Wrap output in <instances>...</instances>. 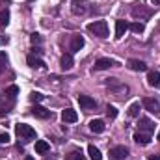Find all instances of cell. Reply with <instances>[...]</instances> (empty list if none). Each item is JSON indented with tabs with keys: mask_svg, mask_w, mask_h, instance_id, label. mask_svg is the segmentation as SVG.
Returning a JSON list of instances; mask_svg holds the SVG:
<instances>
[{
	"mask_svg": "<svg viewBox=\"0 0 160 160\" xmlns=\"http://www.w3.org/2000/svg\"><path fill=\"white\" fill-rule=\"evenodd\" d=\"M9 142V134L8 132H0V143H8Z\"/></svg>",
	"mask_w": 160,
	"mask_h": 160,
	"instance_id": "obj_30",
	"label": "cell"
},
{
	"mask_svg": "<svg viewBox=\"0 0 160 160\" xmlns=\"http://www.w3.org/2000/svg\"><path fill=\"white\" fill-rule=\"evenodd\" d=\"M134 142L140 143V145H147V143L151 142V136H149V134H143V132H136V134H134Z\"/></svg>",
	"mask_w": 160,
	"mask_h": 160,
	"instance_id": "obj_19",
	"label": "cell"
},
{
	"mask_svg": "<svg viewBox=\"0 0 160 160\" xmlns=\"http://www.w3.org/2000/svg\"><path fill=\"white\" fill-rule=\"evenodd\" d=\"M128 116L130 118H138L140 116V102H132L128 106Z\"/></svg>",
	"mask_w": 160,
	"mask_h": 160,
	"instance_id": "obj_23",
	"label": "cell"
},
{
	"mask_svg": "<svg viewBox=\"0 0 160 160\" xmlns=\"http://www.w3.org/2000/svg\"><path fill=\"white\" fill-rule=\"evenodd\" d=\"M114 65H118V62H114L110 58H99L95 62V71H104V69H110Z\"/></svg>",
	"mask_w": 160,
	"mask_h": 160,
	"instance_id": "obj_6",
	"label": "cell"
},
{
	"mask_svg": "<svg viewBox=\"0 0 160 160\" xmlns=\"http://www.w3.org/2000/svg\"><path fill=\"white\" fill-rule=\"evenodd\" d=\"M71 9H73L75 15H84L88 8H86V4H84L82 0H73V8H71Z\"/></svg>",
	"mask_w": 160,
	"mask_h": 160,
	"instance_id": "obj_17",
	"label": "cell"
},
{
	"mask_svg": "<svg viewBox=\"0 0 160 160\" xmlns=\"http://www.w3.org/2000/svg\"><path fill=\"white\" fill-rule=\"evenodd\" d=\"M128 30V22L127 21H116V38L119 39V38H123L125 36V32Z\"/></svg>",
	"mask_w": 160,
	"mask_h": 160,
	"instance_id": "obj_13",
	"label": "cell"
},
{
	"mask_svg": "<svg viewBox=\"0 0 160 160\" xmlns=\"http://www.w3.org/2000/svg\"><path fill=\"white\" fill-rule=\"evenodd\" d=\"M30 2H34V0H30Z\"/></svg>",
	"mask_w": 160,
	"mask_h": 160,
	"instance_id": "obj_36",
	"label": "cell"
},
{
	"mask_svg": "<svg viewBox=\"0 0 160 160\" xmlns=\"http://www.w3.org/2000/svg\"><path fill=\"white\" fill-rule=\"evenodd\" d=\"M88 155H89V158H91V160H102L101 151H99L95 145H89V147H88Z\"/></svg>",
	"mask_w": 160,
	"mask_h": 160,
	"instance_id": "obj_21",
	"label": "cell"
},
{
	"mask_svg": "<svg viewBox=\"0 0 160 160\" xmlns=\"http://www.w3.org/2000/svg\"><path fill=\"white\" fill-rule=\"evenodd\" d=\"M82 47H84V38L82 36H73V39H71V52H78Z\"/></svg>",
	"mask_w": 160,
	"mask_h": 160,
	"instance_id": "obj_18",
	"label": "cell"
},
{
	"mask_svg": "<svg viewBox=\"0 0 160 160\" xmlns=\"http://www.w3.org/2000/svg\"><path fill=\"white\" fill-rule=\"evenodd\" d=\"M128 30H132L134 34H142L145 30V24L143 22H128Z\"/></svg>",
	"mask_w": 160,
	"mask_h": 160,
	"instance_id": "obj_22",
	"label": "cell"
},
{
	"mask_svg": "<svg viewBox=\"0 0 160 160\" xmlns=\"http://www.w3.org/2000/svg\"><path fill=\"white\" fill-rule=\"evenodd\" d=\"M48 149H50V145H48L45 140H38V142H36V153H38V155L48 153Z\"/></svg>",
	"mask_w": 160,
	"mask_h": 160,
	"instance_id": "obj_20",
	"label": "cell"
},
{
	"mask_svg": "<svg viewBox=\"0 0 160 160\" xmlns=\"http://www.w3.org/2000/svg\"><path fill=\"white\" fill-rule=\"evenodd\" d=\"M132 15H134V17H140V21H142V19H149V17H151V9L143 8L142 4H136V6L132 8Z\"/></svg>",
	"mask_w": 160,
	"mask_h": 160,
	"instance_id": "obj_7",
	"label": "cell"
},
{
	"mask_svg": "<svg viewBox=\"0 0 160 160\" xmlns=\"http://www.w3.org/2000/svg\"><path fill=\"white\" fill-rule=\"evenodd\" d=\"M6 95H8V97H11V99H13V97H17V95H19V88H17V86H9V88L6 89Z\"/></svg>",
	"mask_w": 160,
	"mask_h": 160,
	"instance_id": "obj_27",
	"label": "cell"
},
{
	"mask_svg": "<svg viewBox=\"0 0 160 160\" xmlns=\"http://www.w3.org/2000/svg\"><path fill=\"white\" fill-rule=\"evenodd\" d=\"M8 22H9V11L4 9L0 11V26H8Z\"/></svg>",
	"mask_w": 160,
	"mask_h": 160,
	"instance_id": "obj_24",
	"label": "cell"
},
{
	"mask_svg": "<svg viewBox=\"0 0 160 160\" xmlns=\"http://www.w3.org/2000/svg\"><path fill=\"white\" fill-rule=\"evenodd\" d=\"M78 104H80V108L86 110V112H89V110H93L97 106L95 99H91L89 95H78Z\"/></svg>",
	"mask_w": 160,
	"mask_h": 160,
	"instance_id": "obj_5",
	"label": "cell"
},
{
	"mask_svg": "<svg viewBox=\"0 0 160 160\" xmlns=\"http://www.w3.org/2000/svg\"><path fill=\"white\" fill-rule=\"evenodd\" d=\"M143 108L147 110V112H151V114H155V116H158L160 114V102L157 99H153V97H145L143 99Z\"/></svg>",
	"mask_w": 160,
	"mask_h": 160,
	"instance_id": "obj_3",
	"label": "cell"
},
{
	"mask_svg": "<svg viewBox=\"0 0 160 160\" xmlns=\"http://www.w3.org/2000/svg\"><path fill=\"white\" fill-rule=\"evenodd\" d=\"M6 63H8V56H6V52H0V75L6 69Z\"/></svg>",
	"mask_w": 160,
	"mask_h": 160,
	"instance_id": "obj_29",
	"label": "cell"
},
{
	"mask_svg": "<svg viewBox=\"0 0 160 160\" xmlns=\"http://www.w3.org/2000/svg\"><path fill=\"white\" fill-rule=\"evenodd\" d=\"M15 132H17V136H19L21 140H24V142H30V140L36 138V130H34L30 125H26V123L15 125Z\"/></svg>",
	"mask_w": 160,
	"mask_h": 160,
	"instance_id": "obj_2",
	"label": "cell"
},
{
	"mask_svg": "<svg viewBox=\"0 0 160 160\" xmlns=\"http://www.w3.org/2000/svg\"><path fill=\"white\" fill-rule=\"evenodd\" d=\"M60 67H62L63 71H69V69L73 67V56H71V54H63L62 60H60Z\"/></svg>",
	"mask_w": 160,
	"mask_h": 160,
	"instance_id": "obj_16",
	"label": "cell"
},
{
	"mask_svg": "<svg viewBox=\"0 0 160 160\" xmlns=\"http://www.w3.org/2000/svg\"><path fill=\"white\" fill-rule=\"evenodd\" d=\"M62 119H63V123H77L78 114H77L75 110L67 108V110H63V112H62Z\"/></svg>",
	"mask_w": 160,
	"mask_h": 160,
	"instance_id": "obj_11",
	"label": "cell"
},
{
	"mask_svg": "<svg viewBox=\"0 0 160 160\" xmlns=\"http://www.w3.org/2000/svg\"><path fill=\"white\" fill-rule=\"evenodd\" d=\"M153 4H158L160 6V0H153Z\"/></svg>",
	"mask_w": 160,
	"mask_h": 160,
	"instance_id": "obj_33",
	"label": "cell"
},
{
	"mask_svg": "<svg viewBox=\"0 0 160 160\" xmlns=\"http://www.w3.org/2000/svg\"><path fill=\"white\" fill-rule=\"evenodd\" d=\"M149 160H160V155H151V157H149Z\"/></svg>",
	"mask_w": 160,
	"mask_h": 160,
	"instance_id": "obj_32",
	"label": "cell"
},
{
	"mask_svg": "<svg viewBox=\"0 0 160 160\" xmlns=\"http://www.w3.org/2000/svg\"><path fill=\"white\" fill-rule=\"evenodd\" d=\"M104 128H106V125H104L102 119H91L89 121V130H91V132L101 134V132H104Z\"/></svg>",
	"mask_w": 160,
	"mask_h": 160,
	"instance_id": "obj_10",
	"label": "cell"
},
{
	"mask_svg": "<svg viewBox=\"0 0 160 160\" xmlns=\"http://www.w3.org/2000/svg\"><path fill=\"white\" fill-rule=\"evenodd\" d=\"M32 114L38 118V119H48L52 114H50V110H47V108H43V106H39V104H36L34 108H32Z\"/></svg>",
	"mask_w": 160,
	"mask_h": 160,
	"instance_id": "obj_8",
	"label": "cell"
},
{
	"mask_svg": "<svg viewBox=\"0 0 160 160\" xmlns=\"http://www.w3.org/2000/svg\"><path fill=\"white\" fill-rule=\"evenodd\" d=\"M88 32H91L97 38H108V24L106 21H93L88 24Z\"/></svg>",
	"mask_w": 160,
	"mask_h": 160,
	"instance_id": "obj_1",
	"label": "cell"
},
{
	"mask_svg": "<svg viewBox=\"0 0 160 160\" xmlns=\"http://www.w3.org/2000/svg\"><path fill=\"white\" fill-rule=\"evenodd\" d=\"M65 160H86V158H84V155H82V153L73 151V153H69V155H67V158H65Z\"/></svg>",
	"mask_w": 160,
	"mask_h": 160,
	"instance_id": "obj_28",
	"label": "cell"
},
{
	"mask_svg": "<svg viewBox=\"0 0 160 160\" xmlns=\"http://www.w3.org/2000/svg\"><path fill=\"white\" fill-rule=\"evenodd\" d=\"M30 39H32V43H41V36L39 34H32Z\"/></svg>",
	"mask_w": 160,
	"mask_h": 160,
	"instance_id": "obj_31",
	"label": "cell"
},
{
	"mask_svg": "<svg viewBox=\"0 0 160 160\" xmlns=\"http://www.w3.org/2000/svg\"><path fill=\"white\" fill-rule=\"evenodd\" d=\"M147 82H149V86H151V88L160 89V73H158V71H151V73L147 75Z\"/></svg>",
	"mask_w": 160,
	"mask_h": 160,
	"instance_id": "obj_12",
	"label": "cell"
},
{
	"mask_svg": "<svg viewBox=\"0 0 160 160\" xmlns=\"http://www.w3.org/2000/svg\"><path fill=\"white\" fill-rule=\"evenodd\" d=\"M128 69L130 71H145L147 69V65H145V62H142V60H128Z\"/></svg>",
	"mask_w": 160,
	"mask_h": 160,
	"instance_id": "obj_14",
	"label": "cell"
},
{
	"mask_svg": "<svg viewBox=\"0 0 160 160\" xmlns=\"http://www.w3.org/2000/svg\"><path fill=\"white\" fill-rule=\"evenodd\" d=\"M43 99H45V95L39 93V91H32V93H30V101H32V102H41Z\"/></svg>",
	"mask_w": 160,
	"mask_h": 160,
	"instance_id": "obj_26",
	"label": "cell"
},
{
	"mask_svg": "<svg viewBox=\"0 0 160 160\" xmlns=\"http://www.w3.org/2000/svg\"><path fill=\"white\" fill-rule=\"evenodd\" d=\"M106 116H108L110 119H116V118H118V108L112 106V104H108V106H106Z\"/></svg>",
	"mask_w": 160,
	"mask_h": 160,
	"instance_id": "obj_25",
	"label": "cell"
},
{
	"mask_svg": "<svg viewBox=\"0 0 160 160\" xmlns=\"http://www.w3.org/2000/svg\"><path fill=\"white\" fill-rule=\"evenodd\" d=\"M158 140H160V132H158Z\"/></svg>",
	"mask_w": 160,
	"mask_h": 160,
	"instance_id": "obj_35",
	"label": "cell"
},
{
	"mask_svg": "<svg viewBox=\"0 0 160 160\" xmlns=\"http://www.w3.org/2000/svg\"><path fill=\"white\" fill-rule=\"evenodd\" d=\"M127 157H128V149L125 145H118V147L110 149V158L112 160H125Z\"/></svg>",
	"mask_w": 160,
	"mask_h": 160,
	"instance_id": "obj_4",
	"label": "cell"
},
{
	"mask_svg": "<svg viewBox=\"0 0 160 160\" xmlns=\"http://www.w3.org/2000/svg\"><path fill=\"white\" fill-rule=\"evenodd\" d=\"M140 132L143 130V132H147V134H151L153 130H155V123L151 119H147V118H140Z\"/></svg>",
	"mask_w": 160,
	"mask_h": 160,
	"instance_id": "obj_9",
	"label": "cell"
},
{
	"mask_svg": "<svg viewBox=\"0 0 160 160\" xmlns=\"http://www.w3.org/2000/svg\"><path fill=\"white\" fill-rule=\"evenodd\" d=\"M24 160H34V158H32V157H28V158H24Z\"/></svg>",
	"mask_w": 160,
	"mask_h": 160,
	"instance_id": "obj_34",
	"label": "cell"
},
{
	"mask_svg": "<svg viewBox=\"0 0 160 160\" xmlns=\"http://www.w3.org/2000/svg\"><path fill=\"white\" fill-rule=\"evenodd\" d=\"M26 62H28V65H30V67H34V69H39V67H45L43 60H41L39 56H36V54H30V56L26 58Z\"/></svg>",
	"mask_w": 160,
	"mask_h": 160,
	"instance_id": "obj_15",
	"label": "cell"
}]
</instances>
